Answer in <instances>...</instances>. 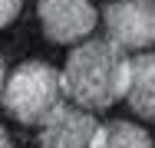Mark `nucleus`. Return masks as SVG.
Returning <instances> with one entry per match:
<instances>
[{
  "label": "nucleus",
  "instance_id": "obj_1",
  "mask_svg": "<svg viewBox=\"0 0 155 148\" xmlns=\"http://www.w3.org/2000/svg\"><path fill=\"white\" fill-rule=\"evenodd\" d=\"M129 63L112 40H89L66 59L60 72L63 92L83 109H109L129 92Z\"/></svg>",
  "mask_w": 155,
  "mask_h": 148
},
{
  "label": "nucleus",
  "instance_id": "obj_4",
  "mask_svg": "<svg viewBox=\"0 0 155 148\" xmlns=\"http://www.w3.org/2000/svg\"><path fill=\"white\" fill-rule=\"evenodd\" d=\"M36 13L43 33L56 43H76L96 27V10L86 0H40Z\"/></svg>",
  "mask_w": 155,
  "mask_h": 148
},
{
  "label": "nucleus",
  "instance_id": "obj_5",
  "mask_svg": "<svg viewBox=\"0 0 155 148\" xmlns=\"http://www.w3.org/2000/svg\"><path fill=\"white\" fill-rule=\"evenodd\" d=\"M96 135H99V125H96L93 115L66 109V105H56L43 118L40 148H93Z\"/></svg>",
  "mask_w": 155,
  "mask_h": 148
},
{
  "label": "nucleus",
  "instance_id": "obj_7",
  "mask_svg": "<svg viewBox=\"0 0 155 148\" xmlns=\"http://www.w3.org/2000/svg\"><path fill=\"white\" fill-rule=\"evenodd\" d=\"M93 148H155V145L139 125L109 122V125H99V135H96Z\"/></svg>",
  "mask_w": 155,
  "mask_h": 148
},
{
  "label": "nucleus",
  "instance_id": "obj_8",
  "mask_svg": "<svg viewBox=\"0 0 155 148\" xmlns=\"http://www.w3.org/2000/svg\"><path fill=\"white\" fill-rule=\"evenodd\" d=\"M20 13V0H0V27H10Z\"/></svg>",
  "mask_w": 155,
  "mask_h": 148
},
{
  "label": "nucleus",
  "instance_id": "obj_10",
  "mask_svg": "<svg viewBox=\"0 0 155 148\" xmlns=\"http://www.w3.org/2000/svg\"><path fill=\"white\" fill-rule=\"evenodd\" d=\"M3 86L7 82H3V59H0V95H3Z\"/></svg>",
  "mask_w": 155,
  "mask_h": 148
},
{
  "label": "nucleus",
  "instance_id": "obj_9",
  "mask_svg": "<svg viewBox=\"0 0 155 148\" xmlns=\"http://www.w3.org/2000/svg\"><path fill=\"white\" fill-rule=\"evenodd\" d=\"M0 148H10V138H7V132L0 128Z\"/></svg>",
  "mask_w": 155,
  "mask_h": 148
},
{
  "label": "nucleus",
  "instance_id": "obj_3",
  "mask_svg": "<svg viewBox=\"0 0 155 148\" xmlns=\"http://www.w3.org/2000/svg\"><path fill=\"white\" fill-rule=\"evenodd\" d=\"M106 33L116 46L139 50L155 43V0H116L102 10Z\"/></svg>",
  "mask_w": 155,
  "mask_h": 148
},
{
  "label": "nucleus",
  "instance_id": "obj_2",
  "mask_svg": "<svg viewBox=\"0 0 155 148\" xmlns=\"http://www.w3.org/2000/svg\"><path fill=\"white\" fill-rule=\"evenodd\" d=\"M63 95V79L60 72L46 63H23L3 86V109L7 115L23 122V125H36L60 105Z\"/></svg>",
  "mask_w": 155,
  "mask_h": 148
},
{
  "label": "nucleus",
  "instance_id": "obj_6",
  "mask_svg": "<svg viewBox=\"0 0 155 148\" xmlns=\"http://www.w3.org/2000/svg\"><path fill=\"white\" fill-rule=\"evenodd\" d=\"M129 105L135 115L155 118V53H142L129 63Z\"/></svg>",
  "mask_w": 155,
  "mask_h": 148
}]
</instances>
